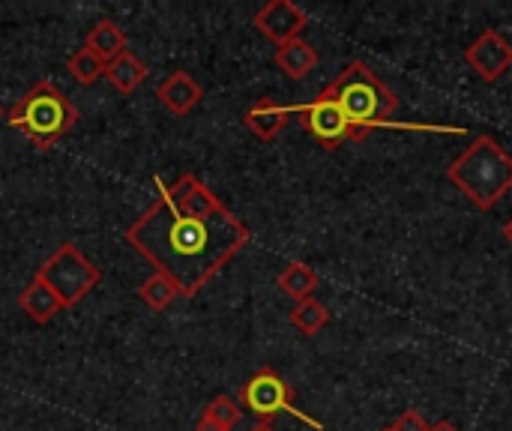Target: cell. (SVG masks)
I'll list each match as a JSON object with an SVG mask.
<instances>
[{"mask_svg": "<svg viewBox=\"0 0 512 431\" xmlns=\"http://www.w3.org/2000/svg\"><path fill=\"white\" fill-rule=\"evenodd\" d=\"M153 186L159 198L126 228V240L180 297H195L249 246L252 231L195 174H180L174 186L153 177Z\"/></svg>", "mask_w": 512, "mask_h": 431, "instance_id": "1", "label": "cell"}, {"mask_svg": "<svg viewBox=\"0 0 512 431\" xmlns=\"http://www.w3.org/2000/svg\"><path fill=\"white\" fill-rule=\"evenodd\" d=\"M348 117L351 123V141L366 138L372 129H405V132H441V135H465L462 126H441V123H402L387 120L399 108V96L363 63L351 60L333 84L324 90Z\"/></svg>", "mask_w": 512, "mask_h": 431, "instance_id": "2", "label": "cell"}, {"mask_svg": "<svg viewBox=\"0 0 512 431\" xmlns=\"http://www.w3.org/2000/svg\"><path fill=\"white\" fill-rule=\"evenodd\" d=\"M447 177L474 207L492 210L512 192V156L492 135H480L453 159Z\"/></svg>", "mask_w": 512, "mask_h": 431, "instance_id": "3", "label": "cell"}, {"mask_svg": "<svg viewBox=\"0 0 512 431\" xmlns=\"http://www.w3.org/2000/svg\"><path fill=\"white\" fill-rule=\"evenodd\" d=\"M75 120H78V108L51 81H36L6 111V123L21 135H27L42 150L60 141L75 126Z\"/></svg>", "mask_w": 512, "mask_h": 431, "instance_id": "4", "label": "cell"}, {"mask_svg": "<svg viewBox=\"0 0 512 431\" xmlns=\"http://www.w3.org/2000/svg\"><path fill=\"white\" fill-rule=\"evenodd\" d=\"M33 279H39L42 285H48V288L60 297V303L69 309V306H75L78 300H84V297L102 282V273H99L96 264H90V261L78 252V246L60 243V246L36 267V276H33Z\"/></svg>", "mask_w": 512, "mask_h": 431, "instance_id": "5", "label": "cell"}, {"mask_svg": "<svg viewBox=\"0 0 512 431\" xmlns=\"http://www.w3.org/2000/svg\"><path fill=\"white\" fill-rule=\"evenodd\" d=\"M240 408H246L249 414H255L261 423L279 417V414H288L294 420H300L303 426H309L312 431H324V423L303 414L291 396V387L285 384V378L276 372V369H258L240 390Z\"/></svg>", "mask_w": 512, "mask_h": 431, "instance_id": "6", "label": "cell"}, {"mask_svg": "<svg viewBox=\"0 0 512 431\" xmlns=\"http://www.w3.org/2000/svg\"><path fill=\"white\" fill-rule=\"evenodd\" d=\"M288 108H291V117H297L306 126V132L318 141L321 150L333 153L345 141H351V123L327 93H321L318 99L306 105H288Z\"/></svg>", "mask_w": 512, "mask_h": 431, "instance_id": "7", "label": "cell"}, {"mask_svg": "<svg viewBox=\"0 0 512 431\" xmlns=\"http://www.w3.org/2000/svg\"><path fill=\"white\" fill-rule=\"evenodd\" d=\"M465 63L483 81H498L512 69V45L501 36V30L489 27L465 48Z\"/></svg>", "mask_w": 512, "mask_h": 431, "instance_id": "8", "label": "cell"}, {"mask_svg": "<svg viewBox=\"0 0 512 431\" xmlns=\"http://www.w3.org/2000/svg\"><path fill=\"white\" fill-rule=\"evenodd\" d=\"M309 15L291 3V0H270L255 12V27L279 48L291 39H300V33L306 30Z\"/></svg>", "mask_w": 512, "mask_h": 431, "instance_id": "9", "label": "cell"}, {"mask_svg": "<svg viewBox=\"0 0 512 431\" xmlns=\"http://www.w3.org/2000/svg\"><path fill=\"white\" fill-rule=\"evenodd\" d=\"M201 96H204L201 84H198L189 72H183V69L171 72V75L162 78L159 87H156V99H159L171 114H180V117L189 114V111L201 102Z\"/></svg>", "mask_w": 512, "mask_h": 431, "instance_id": "10", "label": "cell"}, {"mask_svg": "<svg viewBox=\"0 0 512 431\" xmlns=\"http://www.w3.org/2000/svg\"><path fill=\"white\" fill-rule=\"evenodd\" d=\"M291 120V108L288 105H279L273 99H258L246 114H243V123L246 129L261 138V141H273Z\"/></svg>", "mask_w": 512, "mask_h": 431, "instance_id": "11", "label": "cell"}, {"mask_svg": "<svg viewBox=\"0 0 512 431\" xmlns=\"http://www.w3.org/2000/svg\"><path fill=\"white\" fill-rule=\"evenodd\" d=\"M18 309H21L30 321H36V324H48V321H51L57 312H63L66 306L60 303V297H57L48 285H42L39 279H33V282L21 291Z\"/></svg>", "mask_w": 512, "mask_h": 431, "instance_id": "12", "label": "cell"}, {"mask_svg": "<svg viewBox=\"0 0 512 431\" xmlns=\"http://www.w3.org/2000/svg\"><path fill=\"white\" fill-rule=\"evenodd\" d=\"M273 60H276V66H279L288 78L303 81V78L318 66V51H315L306 39H291V42H285V45L276 48Z\"/></svg>", "mask_w": 512, "mask_h": 431, "instance_id": "13", "label": "cell"}, {"mask_svg": "<svg viewBox=\"0 0 512 431\" xmlns=\"http://www.w3.org/2000/svg\"><path fill=\"white\" fill-rule=\"evenodd\" d=\"M84 48L93 51V54L108 66L111 60H117L120 54H126V33H123L114 21L102 18V21H96V24L90 27Z\"/></svg>", "mask_w": 512, "mask_h": 431, "instance_id": "14", "label": "cell"}, {"mask_svg": "<svg viewBox=\"0 0 512 431\" xmlns=\"http://www.w3.org/2000/svg\"><path fill=\"white\" fill-rule=\"evenodd\" d=\"M276 285H279V291H282L285 297H291L294 303H303V300H312V294L318 291L321 279H318V273H315L306 261H291V264L279 273Z\"/></svg>", "mask_w": 512, "mask_h": 431, "instance_id": "15", "label": "cell"}, {"mask_svg": "<svg viewBox=\"0 0 512 431\" xmlns=\"http://www.w3.org/2000/svg\"><path fill=\"white\" fill-rule=\"evenodd\" d=\"M105 78H108V84H111L117 93L129 96V93L138 90L141 81L147 78V66H144L132 51H126V54H120L117 60H111V63L105 66Z\"/></svg>", "mask_w": 512, "mask_h": 431, "instance_id": "16", "label": "cell"}, {"mask_svg": "<svg viewBox=\"0 0 512 431\" xmlns=\"http://www.w3.org/2000/svg\"><path fill=\"white\" fill-rule=\"evenodd\" d=\"M330 309L318 300H303V303H294L291 309V324L303 333V336H315L321 333L327 324H330Z\"/></svg>", "mask_w": 512, "mask_h": 431, "instance_id": "17", "label": "cell"}, {"mask_svg": "<svg viewBox=\"0 0 512 431\" xmlns=\"http://www.w3.org/2000/svg\"><path fill=\"white\" fill-rule=\"evenodd\" d=\"M138 297H141V303H144L147 309L162 312V309H168V306L180 297V291H177V285H174L168 276L153 273V276L138 288Z\"/></svg>", "mask_w": 512, "mask_h": 431, "instance_id": "18", "label": "cell"}, {"mask_svg": "<svg viewBox=\"0 0 512 431\" xmlns=\"http://www.w3.org/2000/svg\"><path fill=\"white\" fill-rule=\"evenodd\" d=\"M66 69H69V75H72L78 84H96V81L105 75V63H102L93 51H87V48H78V51L66 60Z\"/></svg>", "mask_w": 512, "mask_h": 431, "instance_id": "19", "label": "cell"}, {"mask_svg": "<svg viewBox=\"0 0 512 431\" xmlns=\"http://www.w3.org/2000/svg\"><path fill=\"white\" fill-rule=\"evenodd\" d=\"M201 414H207L216 426H222L225 431H231L237 423H240V414H243V408L231 399V396H216Z\"/></svg>", "mask_w": 512, "mask_h": 431, "instance_id": "20", "label": "cell"}, {"mask_svg": "<svg viewBox=\"0 0 512 431\" xmlns=\"http://www.w3.org/2000/svg\"><path fill=\"white\" fill-rule=\"evenodd\" d=\"M387 431H429V423L417 411H405V414L396 417V423Z\"/></svg>", "mask_w": 512, "mask_h": 431, "instance_id": "21", "label": "cell"}, {"mask_svg": "<svg viewBox=\"0 0 512 431\" xmlns=\"http://www.w3.org/2000/svg\"><path fill=\"white\" fill-rule=\"evenodd\" d=\"M195 431H225V429H222V426H216L207 414H201V417H198V423H195Z\"/></svg>", "mask_w": 512, "mask_h": 431, "instance_id": "22", "label": "cell"}, {"mask_svg": "<svg viewBox=\"0 0 512 431\" xmlns=\"http://www.w3.org/2000/svg\"><path fill=\"white\" fill-rule=\"evenodd\" d=\"M429 431H459V426H456V423H450V420H441V423L429 426Z\"/></svg>", "mask_w": 512, "mask_h": 431, "instance_id": "23", "label": "cell"}, {"mask_svg": "<svg viewBox=\"0 0 512 431\" xmlns=\"http://www.w3.org/2000/svg\"><path fill=\"white\" fill-rule=\"evenodd\" d=\"M249 431H273V426L270 423H258V426H252Z\"/></svg>", "mask_w": 512, "mask_h": 431, "instance_id": "24", "label": "cell"}, {"mask_svg": "<svg viewBox=\"0 0 512 431\" xmlns=\"http://www.w3.org/2000/svg\"><path fill=\"white\" fill-rule=\"evenodd\" d=\"M504 240H510L512 243V219L507 222V225H504Z\"/></svg>", "mask_w": 512, "mask_h": 431, "instance_id": "25", "label": "cell"}, {"mask_svg": "<svg viewBox=\"0 0 512 431\" xmlns=\"http://www.w3.org/2000/svg\"><path fill=\"white\" fill-rule=\"evenodd\" d=\"M0 117H3V108H0Z\"/></svg>", "mask_w": 512, "mask_h": 431, "instance_id": "26", "label": "cell"}, {"mask_svg": "<svg viewBox=\"0 0 512 431\" xmlns=\"http://www.w3.org/2000/svg\"><path fill=\"white\" fill-rule=\"evenodd\" d=\"M384 431H387V429H384Z\"/></svg>", "mask_w": 512, "mask_h": 431, "instance_id": "27", "label": "cell"}]
</instances>
